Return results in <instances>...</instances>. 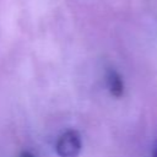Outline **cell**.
Masks as SVG:
<instances>
[{
  "instance_id": "2",
  "label": "cell",
  "mask_w": 157,
  "mask_h": 157,
  "mask_svg": "<svg viewBox=\"0 0 157 157\" xmlns=\"http://www.w3.org/2000/svg\"><path fill=\"white\" fill-rule=\"evenodd\" d=\"M107 85L109 88V92L114 97H121L124 92V83L120 77V75L115 70H109L107 72Z\"/></svg>"
},
{
  "instance_id": "3",
  "label": "cell",
  "mask_w": 157,
  "mask_h": 157,
  "mask_svg": "<svg viewBox=\"0 0 157 157\" xmlns=\"http://www.w3.org/2000/svg\"><path fill=\"white\" fill-rule=\"evenodd\" d=\"M20 157H33V155L29 153V152H27V151H23V152L20 155Z\"/></svg>"
},
{
  "instance_id": "4",
  "label": "cell",
  "mask_w": 157,
  "mask_h": 157,
  "mask_svg": "<svg viewBox=\"0 0 157 157\" xmlns=\"http://www.w3.org/2000/svg\"><path fill=\"white\" fill-rule=\"evenodd\" d=\"M151 157H157V145L155 146V148H153V151H152V155H151Z\"/></svg>"
},
{
  "instance_id": "1",
  "label": "cell",
  "mask_w": 157,
  "mask_h": 157,
  "mask_svg": "<svg viewBox=\"0 0 157 157\" xmlns=\"http://www.w3.org/2000/svg\"><path fill=\"white\" fill-rule=\"evenodd\" d=\"M81 151V137L76 130H67L60 135L56 142V152L60 157H77Z\"/></svg>"
}]
</instances>
